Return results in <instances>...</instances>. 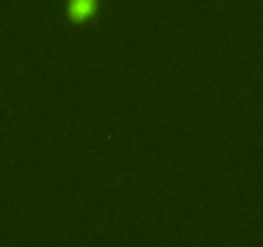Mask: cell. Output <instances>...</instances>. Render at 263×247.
I'll return each instance as SVG.
<instances>
[{
    "label": "cell",
    "instance_id": "1",
    "mask_svg": "<svg viewBox=\"0 0 263 247\" xmlns=\"http://www.w3.org/2000/svg\"><path fill=\"white\" fill-rule=\"evenodd\" d=\"M98 8V0H67L65 3V16L72 21V24H83L88 21Z\"/></svg>",
    "mask_w": 263,
    "mask_h": 247
}]
</instances>
